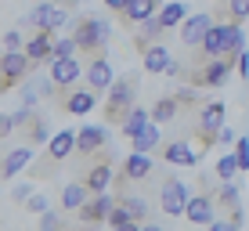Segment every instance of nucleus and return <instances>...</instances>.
I'll list each match as a JSON object with an SVG mask.
<instances>
[{
	"mask_svg": "<svg viewBox=\"0 0 249 231\" xmlns=\"http://www.w3.org/2000/svg\"><path fill=\"white\" fill-rule=\"evenodd\" d=\"M72 36H76V47L80 51H87V54H101L108 44V36H112V22L105 18V15H87V18H80V25L72 29Z\"/></svg>",
	"mask_w": 249,
	"mask_h": 231,
	"instance_id": "obj_1",
	"label": "nucleus"
},
{
	"mask_svg": "<svg viewBox=\"0 0 249 231\" xmlns=\"http://www.w3.org/2000/svg\"><path fill=\"white\" fill-rule=\"evenodd\" d=\"M134 80H116L112 87H108V98H105V119L116 126H123V119L130 116L134 108Z\"/></svg>",
	"mask_w": 249,
	"mask_h": 231,
	"instance_id": "obj_2",
	"label": "nucleus"
},
{
	"mask_svg": "<svg viewBox=\"0 0 249 231\" xmlns=\"http://www.w3.org/2000/svg\"><path fill=\"white\" fill-rule=\"evenodd\" d=\"M188 202H192V192H188V184L181 181V177H166L159 188V206L166 217H184Z\"/></svg>",
	"mask_w": 249,
	"mask_h": 231,
	"instance_id": "obj_3",
	"label": "nucleus"
},
{
	"mask_svg": "<svg viewBox=\"0 0 249 231\" xmlns=\"http://www.w3.org/2000/svg\"><path fill=\"white\" fill-rule=\"evenodd\" d=\"M29 69H33V62L25 58V51H4L0 54V90H11V83L25 80Z\"/></svg>",
	"mask_w": 249,
	"mask_h": 231,
	"instance_id": "obj_4",
	"label": "nucleus"
},
{
	"mask_svg": "<svg viewBox=\"0 0 249 231\" xmlns=\"http://www.w3.org/2000/svg\"><path fill=\"white\" fill-rule=\"evenodd\" d=\"M112 210H116V199L105 192V195H90V199L76 210V217H80V224L98 228V224H108V213H112Z\"/></svg>",
	"mask_w": 249,
	"mask_h": 231,
	"instance_id": "obj_5",
	"label": "nucleus"
},
{
	"mask_svg": "<svg viewBox=\"0 0 249 231\" xmlns=\"http://www.w3.org/2000/svg\"><path fill=\"white\" fill-rule=\"evenodd\" d=\"M29 22L36 25V29H51V33H58L62 25H69V7L54 4V0H44V4H36V7H33Z\"/></svg>",
	"mask_w": 249,
	"mask_h": 231,
	"instance_id": "obj_6",
	"label": "nucleus"
},
{
	"mask_svg": "<svg viewBox=\"0 0 249 231\" xmlns=\"http://www.w3.org/2000/svg\"><path fill=\"white\" fill-rule=\"evenodd\" d=\"M184 217H188V224H199V228H210L213 220H217V199H213V192L192 195V202H188Z\"/></svg>",
	"mask_w": 249,
	"mask_h": 231,
	"instance_id": "obj_7",
	"label": "nucleus"
},
{
	"mask_svg": "<svg viewBox=\"0 0 249 231\" xmlns=\"http://www.w3.org/2000/svg\"><path fill=\"white\" fill-rule=\"evenodd\" d=\"M224 126V101H210V105L199 112V141L210 148L217 141V130Z\"/></svg>",
	"mask_w": 249,
	"mask_h": 231,
	"instance_id": "obj_8",
	"label": "nucleus"
},
{
	"mask_svg": "<svg viewBox=\"0 0 249 231\" xmlns=\"http://www.w3.org/2000/svg\"><path fill=\"white\" fill-rule=\"evenodd\" d=\"M213 29V15H188V18L181 22V44L184 47H202V40H206V33Z\"/></svg>",
	"mask_w": 249,
	"mask_h": 231,
	"instance_id": "obj_9",
	"label": "nucleus"
},
{
	"mask_svg": "<svg viewBox=\"0 0 249 231\" xmlns=\"http://www.w3.org/2000/svg\"><path fill=\"white\" fill-rule=\"evenodd\" d=\"M80 181L87 184V192H90V195H105V192H108V184L116 181V170H112V162H108V159H98L90 170H83Z\"/></svg>",
	"mask_w": 249,
	"mask_h": 231,
	"instance_id": "obj_10",
	"label": "nucleus"
},
{
	"mask_svg": "<svg viewBox=\"0 0 249 231\" xmlns=\"http://www.w3.org/2000/svg\"><path fill=\"white\" fill-rule=\"evenodd\" d=\"M116 83V72H112V62H108L105 54H94L90 58V65H87V87L94 94H101V90H108Z\"/></svg>",
	"mask_w": 249,
	"mask_h": 231,
	"instance_id": "obj_11",
	"label": "nucleus"
},
{
	"mask_svg": "<svg viewBox=\"0 0 249 231\" xmlns=\"http://www.w3.org/2000/svg\"><path fill=\"white\" fill-rule=\"evenodd\" d=\"M231 69H235V58H213V62H202L199 87H224Z\"/></svg>",
	"mask_w": 249,
	"mask_h": 231,
	"instance_id": "obj_12",
	"label": "nucleus"
},
{
	"mask_svg": "<svg viewBox=\"0 0 249 231\" xmlns=\"http://www.w3.org/2000/svg\"><path fill=\"white\" fill-rule=\"evenodd\" d=\"M108 144V134L105 126H80L76 130V156H94V152H101Z\"/></svg>",
	"mask_w": 249,
	"mask_h": 231,
	"instance_id": "obj_13",
	"label": "nucleus"
},
{
	"mask_svg": "<svg viewBox=\"0 0 249 231\" xmlns=\"http://www.w3.org/2000/svg\"><path fill=\"white\" fill-rule=\"evenodd\" d=\"M72 152H76V130H58V134H51V141H47V162H51V166L65 162Z\"/></svg>",
	"mask_w": 249,
	"mask_h": 231,
	"instance_id": "obj_14",
	"label": "nucleus"
},
{
	"mask_svg": "<svg viewBox=\"0 0 249 231\" xmlns=\"http://www.w3.org/2000/svg\"><path fill=\"white\" fill-rule=\"evenodd\" d=\"M152 170H156V159H152V156L130 152V156L123 159V174H119V181H148Z\"/></svg>",
	"mask_w": 249,
	"mask_h": 231,
	"instance_id": "obj_15",
	"label": "nucleus"
},
{
	"mask_svg": "<svg viewBox=\"0 0 249 231\" xmlns=\"http://www.w3.org/2000/svg\"><path fill=\"white\" fill-rule=\"evenodd\" d=\"M29 162H33V144H18V148H11L4 159H0V177L11 181V177H18Z\"/></svg>",
	"mask_w": 249,
	"mask_h": 231,
	"instance_id": "obj_16",
	"label": "nucleus"
},
{
	"mask_svg": "<svg viewBox=\"0 0 249 231\" xmlns=\"http://www.w3.org/2000/svg\"><path fill=\"white\" fill-rule=\"evenodd\" d=\"M54 36L58 33H51V29H40L36 36L29 40L22 51H25V58H29L33 65H40V62H51V47H54Z\"/></svg>",
	"mask_w": 249,
	"mask_h": 231,
	"instance_id": "obj_17",
	"label": "nucleus"
},
{
	"mask_svg": "<svg viewBox=\"0 0 249 231\" xmlns=\"http://www.w3.org/2000/svg\"><path fill=\"white\" fill-rule=\"evenodd\" d=\"M162 159L170 162V166H199V152L192 148V141H174L162 148Z\"/></svg>",
	"mask_w": 249,
	"mask_h": 231,
	"instance_id": "obj_18",
	"label": "nucleus"
},
{
	"mask_svg": "<svg viewBox=\"0 0 249 231\" xmlns=\"http://www.w3.org/2000/svg\"><path fill=\"white\" fill-rule=\"evenodd\" d=\"M80 58H58V62H51V80H54V87H72L76 80H80Z\"/></svg>",
	"mask_w": 249,
	"mask_h": 231,
	"instance_id": "obj_19",
	"label": "nucleus"
},
{
	"mask_svg": "<svg viewBox=\"0 0 249 231\" xmlns=\"http://www.w3.org/2000/svg\"><path fill=\"white\" fill-rule=\"evenodd\" d=\"M156 18H159V25H162L166 33H170V29H177V25L188 18V0H166V4L159 7Z\"/></svg>",
	"mask_w": 249,
	"mask_h": 231,
	"instance_id": "obj_20",
	"label": "nucleus"
},
{
	"mask_svg": "<svg viewBox=\"0 0 249 231\" xmlns=\"http://www.w3.org/2000/svg\"><path fill=\"white\" fill-rule=\"evenodd\" d=\"M159 7H162V0H130V4H126V11H123V22L141 25L144 18L159 15Z\"/></svg>",
	"mask_w": 249,
	"mask_h": 231,
	"instance_id": "obj_21",
	"label": "nucleus"
},
{
	"mask_svg": "<svg viewBox=\"0 0 249 231\" xmlns=\"http://www.w3.org/2000/svg\"><path fill=\"white\" fill-rule=\"evenodd\" d=\"M220 29H224V47H228V58H238L246 51V29L242 22H220Z\"/></svg>",
	"mask_w": 249,
	"mask_h": 231,
	"instance_id": "obj_22",
	"label": "nucleus"
},
{
	"mask_svg": "<svg viewBox=\"0 0 249 231\" xmlns=\"http://www.w3.org/2000/svg\"><path fill=\"white\" fill-rule=\"evenodd\" d=\"M62 105H65L69 116H87V112H94V105H98V94H94L90 87L87 90H76V94H69Z\"/></svg>",
	"mask_w": 249,
	"mask_h": 231,
	"instance_id": "obj_23",
	"label": "nucleus"
},
{
	"mask_svg": "<svg viewBox=\"0 0 249 231\" xmlns=\"http://www.w3.org/2000/svg\"><path fill=\"white\" fill-rule=\"evenodd\" d=\"M159 144H162L159 123H148V126H144V130L134 138V144H130V148H134V152H141V156H156V148H159Z\"/></svg>",
	"mask_w": 249,
	"mask_h": 231,
	"instance_id": "obj_24",
	"label": "nucleus"
},
{
	"mask_svg": "<svg viewBox=\"0 0 249 231\" xmlns=\"http://www.w3.org/2000/svg\"><path fill=\"white\" fill-rule=\"evenodd\" d=\"M170 62H174V58H170V51L162 47V44L144 47V72L159 76V72H166V65H170Z\"/></svg>",
	"mask_w": 249,
	"mask_h": 231,
	"instance_id": "obj_25",
	"label": "nucleus"
},
{
	"mask_svg": "<svg viewBox=\"0 0 249 231\" xmlns=\"http://www.w3.org/2000/svg\"><path fill=\"white\" fill-rule=\"evenodd\" d=\"M148 123H152V112H148V108H141V105H134V108H130V116L123 119V126H119V130H123V138H130V141H134Z\"/></svg>",
	"mask_w": 249,
	"mask_h": 231,
	"instance_id": "obj_26",
	"label": "nucleus"
},
{
	"mask_svg": "<svg viewBox=\"0 0 249 231\" xmlns=\"http://www.w3.org/2000/svg\"><path fill=\"white\" fill-rule=\"evenodd\" d=\"M148 112H152V123H170V119L181 116V101H177L174 94H166V98H159Z\"/></svg>",
	"mask_w": 249,
	"mask_h": 231,
	"instance_id": "obj_27",
	"label": "nucleus"
},
{
	"mask_svg": "<svg viewBox=\"0 0 249 231\" xmlns=\"http://www.w3.org/2000/svg\"><path fill=\"white\" fill-rule=\"evenodd\" d=\"M87 199H90V192H87V184H83V181H72V184L62 188V206H65L69 213H76Z\"/></svg>",
	"mask_w": 249,
	"mask_h": 231,
	"instance_id": "obj_28",
	"label": "nucleus"
},
{
	"mask_svg": "<svg viewBox=\"0 0 249 231\" xmlns=\"http://www.w3.org/2000/svg\"><path fill=\"white\" fill-rule=\"evenodd\" d=\"M213 199H217V206H224L228 213H231V210H242V206H238V202H242V192H238L235 181H224L217 192H213Z\"/></svg>",
	"mask_w": 249,
	"mask_h": 231,
	"instance_id": "obj_29",
	"label": "nucleus"
},
{
	"mask_svg": "<svg viewBox=\"0 0 249 231\" xmlns=\"http://www.w3.org/2000/svg\"><path fill=\"white\" fill-rule=\"evenodd\" d=\"M119 202H123V206L130 210L134 224H144V220H148V199H141V195H123Z\"/></svg>",
	"mask_w": 249,
	"mask_h": 231,
	"instance_id": "obj_30",
	"label": "nucleus"
},
{
	"mask_svg": "<svg viewBox=\"0 0 249 231\" xmlns=\"http://www.w3.org/2000/svg\"><path fill=\"white\" fill-rule=\"evenodd\" d=\"M76 36H54V47H51V62H58V58H72L76 54Z\"/></svg>",
	"mask_w": 249,
	"mask_h": 231,
	"instance_id": "obj_31",
	"label": "nucleus"
},
{
	"mask_svg": "<svg viewBox=\"0 0 249 231\" xmlns=\"http://www.w3.org/2000/svg\"><path fill=\"white\" fill-rule=\"evenodd\" d=\"M235 174H242V170H238V159L235 156H220L217 159V177L220 181H235Z\"/></svg>",
	"mask_w": 249,
	"mask_h": 231,
	"instance_id": "obj_32",
	"label": "nucleus"
},
{
	"mask_svg": "<svg viewBox=\"0 0 249 231\" xmlns=\"http://www.w3.org/2000/svg\"><path fill=\"white\" fill-rule=\"evenodd\" d=\"M123 224H134V217H130V210L116 199V210L108 213V228H123Z\"/></svg>",
	"mask_w": 249,
	"mask_h": 231,
	"instance_id": "obj_33",
	"label": "nucleus"
},
{
	"mask_svg": "<svg viewBox=\"0 0 249 231\" xmlns=\"http://www.w3.org/2000/svg\"><path fill=\"white\" fill-rule=\"evenodd\" d=\"M40 231H65V220L58 210H47L44 217H40Z\"/></svg>",
	"mask_w": 249,
	"mask_h": 231,
	"instance_id": "obj_34",
	"label": "nucleus"
},
{
	"mask_svg": "<svg viewBox=\"0 0 249 231\" xmlns=\"http://www.w3.org/2000/svg\"><path fill=\"white\" fill-rule=\"evenodd\" d=\"M235 159H238V170H242V174H249V138L242 134V138H238V144H235Z\"/></svg>",
	"mask_w": 249,
	"mask_h": 231,
	"instance_id": "obj_35",
	"label": "nucleus"
},
{
	"mask_svg": "<svg viewBox=\"0 0 249 231\" xmlns=\"http://www.w3.org/2000/svg\"><path fill=\"white\" fill-rule=\"evenodd\" d=\"M228 15H231V22H246L249 18V0H228Z\"/></svg>",
	"mask_w": 249,
	"mask_h": 231,
	"instance_id": "obj_36",
	"label": "nucleus"
},
{
	"mask_svg": "<svg viewBox=\"0 0 249 231\" xmlns=\"http://www.w3.org/2000/svg\"><path fill=\"white\" fill-rule=\"evenodd\" d=\"M36 101H40V90H36V83L29 80V83L22 87V108H33Z\"/></svg>",
	"mask_w": 249,
	"mask_h": 231,
	"instance_id": "obj_37",
	"label": "nucleus"
},
{
	"mask_svg": "<svg viewBox=\"0 0 249 231\" xmlns=\"http://www.w3.org/2000/svg\"><path fill=\"white\" fill-rule=\"evenodd\" d=\"M33 83H36L40 98H54V80L51 76H33Z\"/></svg>",
	"mask_w": 249,
	"mask_h": 231,
	"instance_id": "obj_38",
	"label": "nucleus"
},
{
	"mask_svg": "<svg viewBox=\"0 0 249 231\" xmlns=\"http://www.w3.org/2000/svg\"><path fill=\"white\" fill-rule=\"evenodd\" d=\"M11 199H15V202H22V206H25V202L33 199V184H15V188H11Z\"/></svg>",
	"mask_w": 249,
	"mask_h": 231,
	"instance_id": "obj_39",
	"label": "nucleus"
},
{
	"mask_svg": "<svg viewBox=\"0 0 249 231\" xmlns=\"http://www.w3.org/2000/svg\"><path fill=\"white\" fill-rule=\"evenodd\" d=\"M25 210H29V213H40V217H44V213H47L51 206H47V199H44V195H33V199L25 202Z\"/></svg>",
	"mask_w": 249,
	"mask_h": 231,
	"instance_id": "obj_40",
	"label": "nucleus"
},
{
	"mask_svg": "<svg viewBox=\"0 0 249 231\" xmlns=\"http://www.w3.org/2000/svg\"><path fill=\"white\" fill-rule=\"evenodd\" d=\"M22 47H25L22 36H18L15 29H7V33H4V51H22Z\"/></svg>",
	"mask_w": 249,
	"mask_h": 231,
	"instance_id": "obj_41",
	"label": "nucleus"
},
{
	"mask_svg": "<svg viewBox=\"0 0 249 231\" xmlns=\"http://www.w3.org/2000/svg\"><path fill=\"white\" fill-rule=\"evenodd\" d=\"M235 69H238V76H242V80H249V51H242V54L235 58Z\"/></svg>",
	"mask_w": 249,
	"mask_h": 231,
	"instance_id": "obj_42",
	"label": "nucleus"
},
{
	"mask_svg": "<svg viewBox=\"0 0 249 231\" xmlns=\"http://www.w3.org/2000/svg\"><path fill=\"white\" fill-rule=\"evenodd\" d=\"M18 126H15V116H0V138H7V134H15Z\"/></svg>",
	"mask_w": 249,
	"mask_h": 231,
	"instance_id": "obj_43",
	"label": "nucleus"
},
{
	"mask_svg": "<svg viewBox=\"0 0 249 231\" xmlns=\"http://www.w3.org/2000/svg\"><path fill=\"white\" fill-rule=\"evenodd\" d=\"M206 231H238V224H231V220H220V217H217Z\"/></svg>",
	"mask_w": 249,
	"mask_h": 231,
	"instance_id": "obj_44",
	"label": "nucleus"
},
{
	"mask_svg": "<svg viewBox=\"0 0 249 231\" xmlns=\"http://www.w3.org/2000/svg\"><path fill=\"white\" fill-rule=\"evenodd\" d=\"M217 141H220V144H235V130H231V126H220V130H217Z\"/></svg>",
	"mask_w": 249,
	"mask_h": 231,
	"instance_id": "obj_45",
	"label": "nucleus"
},
{
	"mask_svg": "<svg viewBox=\"0 0 249 231\" xmlns=\"http://www.w3.org/2000/svg\"><path fill=\"white\" fill-rule=\"evenodd\" d=\"M126 4H130V0H105V7H108V11H119V15L126 11Z\"/></svg>",
	"mask_w": 249,
	"mask_h": 231,
	"instance_id": "obj_46",
	"label": "nucleus"
},
{
	"mask_svg": "<svg viewBox=\"0 0 249 231\" xmlns=\"http://www.w3.org/2000/svg\"><path fill=\"white\" fill-rule=\"evenodd\" d=\"M181 72H184V69H181V62H177V58H174V62L166 65V76H181Z\"/></svg>",
	"mask_w": 249,
	"mask_h": 231,
	"instance_id": "obj_47",
	"label": "nucleus"
},
{
	"mask_svg": "<svg viewBox=\"0 0 249 231\" xmlns=\"http://www.w3.org/2000/svg\"><path fill=\"white\" fill-rule=\"evenodd\" d=\"M137 231H166V228H159V224H152V220H144V224H137Z\"/></svg>",
	"mask_w": 249,
	"mask_h": 231,
	"instance_id": "obj_48",
	"label": "nucleus"
},
{
	"mask_svg": "<svg viewBox=\"0 0 249 231\" xmlns=\"http://www.w3.org/2000/svg\"><path fill=\"white\" fill-rule=\"evenodd\" d=\"M112 231H137V224H123V228H112Z\"/></svg>",
	"mask_w": 249,
	"mask_h": 231,
	"instance_id": "obj_49",
	"label": "nucleus"
},
{
	"mask_svg": "<svg viewBox=\"0 0 249 231\" xmlns=\"http://www.w3.org/2000/svg\"><path fill=\"white\" fill-rule=\"evenodd\" d=\"M83 231H90V228H87V224H83Z\"/></svg>",
	"mask_w": 249,
	"mask_h": 231,
	"instance_id": "obj_50",
	"label": "nucleus"
}]
</instances>
